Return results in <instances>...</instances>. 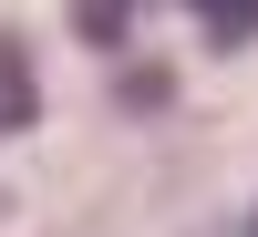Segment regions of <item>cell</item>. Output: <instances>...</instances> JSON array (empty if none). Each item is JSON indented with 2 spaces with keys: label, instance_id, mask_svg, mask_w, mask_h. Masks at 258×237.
Segmentation results:
<instances>
[{
  "label": "cell",
  "instance_id": "obj_1",
  "mask_svg": "<svg viewBox=\"0 0 258 237\" xmlns=\"http://www.w3.org/2000/svg\"><path fill=\"white\" fill-rule=\"evenodd\" d=\"M31 114H41V93H31V62H21V41H0V134H21Z\"/></svg>",
  "mask_w": 258,
  "mask_h": 237
},
{
  "label": "cell",
  "instance_id": "obj_2",
  "mask_svg": "<svg viewBox=\"0 0 258 237\" xmlns=\"http://www.w3.org/2000/svg\"><path fill=\"white\" fill-rule=\"evenodd\" d=\"M186 21L207 41H258V0H186Z\"/></svg>",
  "mask_w": 258,
  "mask_h": 237
}]
</instances>
